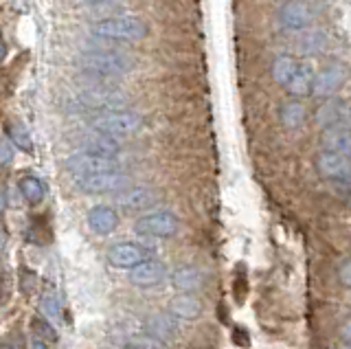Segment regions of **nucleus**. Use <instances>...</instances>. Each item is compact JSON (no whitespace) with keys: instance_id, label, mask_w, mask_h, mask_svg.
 Returning <instances> with one entry per match:
<instances>
[{"instance_id":"bb28decb","label":"nucleus","mask_w":351,"mask_h":349,"mask_svg":"<svg viewBox=\"0 0 351 349\" xmlns=\"http://www.w3.org/2000/svg\"><path fill=\"white\" fill-rule=\"evenodd\" d=\"M40 312L49 323H53V325L60 323V303H58V299L53 297V294H44V297H42Z\"/></svg>"},{"instance_id":"9d476101","label":"nucleus","mask_w":351,"mask_h":349,"mask_svg":"<svg viewBox=\"0 0 351 349\" xmlns=\"http://www.w3.org/2000/svg\"><path fill=\"white\" fill-rule=\"evenodd\" d=\"M167 279V268L158 259H145L130 268V281L138 288H154Z\"/></svg>"},{"instance_id":"5701e85b","label":"nucleus","mask_w":351,"mask_h":349,"mask_svg":"<svg viewBox=\"0 0 351 349\" xmlns=\"http://www.w3.org/2000/svg\"><path fill=\"white\" fill-rule=\"evenodd\" d=\"M281 123L283 128H288V130H299L305 125V119H307V110H305V106L301 101H288V104H283L281 106Z\"/></svg>"},{"instance_id":"20e7f679","label":"nucleus","mask_w":351,"mask_h":349,"mask_svg":"<svg viewBox=\"0 0 351 349\" xmlns=\"http://www.w3.org/2000/svg\"><path fill=\"white\" fill-rule=\"evenodd\" d=\"M93 130L99 134H108L112 139H123L141 132L143 128V117L136 112L128 110H114V112H104L93 119Z\"/></svg>"},{"instance_id":"412c9836","label":"nucleus","mask_w":351,"mask_h":349,"mask_svg":"<svg viewBox=\"0 0 351 349\" xmlns=\"http://www.w3.org/2000/svg\"><path fill=\"white\" fill-rule=\"evenodd\" d=\"M147 334H152L154 338H158L162 345L173 343V338H176V334H178V330H176V323L171 319V314L152 316V319L147 321Z\"/></svg>"},{"instance_id":"f3484780","label":"nucleus","mask_w":351,"mask_h":349,"mask_svg":"<svg viewBox=\"0 0 351 349\" xmlns=\"http://www.w3.org/2000/svg\"><path fill=\"white\" fill-rule=\"evenodd\" d=\"M321 145L325 152H336L351 158V125H334L323 130Z\"/></svg>"},{"instance_id":"dca6fc26","label":"nucleus","mask_w":351,"mask_h":349,"mask_svg":"<svg viewBox=\"0 0 351 349\" xmlns=\"http://www.w3.org/2000/svg\"><path fill=\"white\" fill-rule=\"evenodd\" d=\"M204 305L202 301L193 297L191 292H184V294H176V297L169 299L167 303V312L176 319H184V321H193V319H200L202 316Z\"/></svg>"},{"instance_id":"0eeeda50","label":"nucleus","mask_w":351,"mask_h":349,"mask_svg":"<svg viewBox=\"0 0 351 349\" xmlns=\"http://www.w3.org/2000/svg\"><path fill=\"white\" fill-rule=\"evenodd\" d=\"M134 233L143 237H156V239L173 237L178 233V217L169 211L147 213L134 222Z\"/></svg>"},{"instance_id":"c756f323","label":"nucleus","mask_w":351,"mask_h":349,"mask_svg":"<svg viewBox=\"0 0 351 349\" xmlns=\"http://www.w3.org/2000/svg\"><path fill=\"white\" fill-rule=\"evenodd\" d=\"M338 277H340V283H343L345 288L351 290V261H347V264H345L343 268H340Z\"/></svg>"},{"instance_id":"7ed1b4c3","label":"nucleus","mask_w":351,"mask_h":349,"mask_svg":"<svg viewBox=\"0 0 351 349\" xmlns=\"http://www.w3.org/2000/svg\"><path fill=\"white\" fill-rule=\"evenodd\" d=\"M75 106L77 108H86V110H95V112H114V110H125L130 106V97L114 88L112 84L106 82H93L88 88L80 91L75 97Z\"/></svg>"},{"instance_id":"7c9ffc66","label":"nucleus","mask_w":351,"mask_h":349,"mask_svg":"<svg viewBox=\"0 0 351 349\" xmlns=\"http://www.w3.org/2000/svg\"><path fill=\"white\" fill-rule=\"evenodd\" d=\"M340 338H343V343L347 347H351V319L343 323V327H340Z\"/></svg>"},{"instance_id":"9b49d317","label":"nucleus","mask_w":351,"mask_h":349,"mask_svg":"<svg viewBox=\"0 0 351 349\" xmlns=\"http://www.w3.org/2000/svg\"><path fill=\"white\" fill-rule=\"evenodd\" d=\"M149 255V250L141 244H132V242H123V244H114L108 250V264L112 268H134L141 261H145Z\"/></svg>"},{"instance_id":"4468645a","label":"nucleus","mask_w":351,"mask_h":349,"mask_svg":"<svg viewBox=\"0 0 351 349\" xmlns=\"http://www.w3.org/2000/svg\"><path fill=\"white\" fill-rule=\"evenodd\" d=\"M349 121H351L349 106L340 99H334V97H329V99L316 110V123L323 130L334 128V125H349Z\"/></svg>"},{"instance_id":"f704fd0d","label":"nucleus","mask_w":351,"mask_h":349,"mask_svg":"<svg viewBox=\"0 0 351 349\" xmlns=\"http://www.w3.org/2000/svg\"><path fill=\"white\" fill-rule=\"evenodd\" d=\"M343 184H347V187L351 189V169H349V173H347V176L343 178Z\"/></svg>"},{"instance_id":"1a4fd4ad","label":"nucleus","mask_w":351,"mask_h":349,"mask_svg":"<svg viewBox=\"0 0 351 349\" xmlns=\"http://www.w3.org/2000/svg\"><path fill=\"white\" fill-rule=\"evenodd\" d=\"M316 12L312 9V5H307L305 0H290L288 5L281 7L279 12V20L285 29L290 31H305L314 25Z\"/></svg>"},{"instance_id":"6ab92c4d","label":"nucleus","mask_w":351,"mask_h":349,"mask_svg":"<svg viewBox=\"0 0 351 349\" xmlns=\"http://www.w3.org/2000/svg\"><path fill=\"white\" fill-rule=\"evenodd\" d=\"M296 53L301 58H314V56H321V53L327 49V36L325 31L321 29H305L299 31V40L294 45Z\"/></svg>"},{"instance_id":"39448f33","label":"nucleus","mask_w":351,"mask_h":349,"mask_svg":"<svg viewBox=\"0 0 351 349\" xmlns=\"http://www.w3.org/2000/svg\"><path fill=\"white\" fill-rule=\"evenodd\" d=\"M75 184H77V189L84 191V193L101 195V193H114V191L128 189L130 176L121 169H112V171L90 173V176H77Z\"/></svg>"},{"instance_id":"393cba45","label":"nucleus","mask_w":351,"mask_h":349,"mask_svg":"<svg viewBox=\"0 0 351 349\" xmlns=\"http://www.w3.org/2000/svg\"><path fill=\"white\" fill-rule=\"evenodd\" d=\"M20 193L29 204H40L44 200V195H47V189H44V184H42L40 178L25 176L20 180Z\"/></svg>"},{"instance_id":"a211bd4d","label":"nucleus","mask_w":351,"mask_h":349,"mask_svg":"<svg viewBox=\"0 0 351 349\" xmlns=\"http://www.w3.org/2000/svg\"><path fill=\"white\" fill-rule=\"evenodd\" d=\"M314 75H316V71L312 69L310 62H299V64H296V71L292 75V80H290L288 86H285V88H288V95L294 97V99H303V97L312 95Z\"/></svg>"},{"instance_id":"72a5a7b5","label":"nucleus","mask_w":351,"mask_h":349,"mask_svg":"<svg viewBox=\"0 0 351 349\" xmlns=\"http://www.w3.org/2000/svg\"><path fill=\"white\" fill-rule=\"evenodd\" d=\"M5 56H7V47H5V42L0 40V60H3Z\"/></svg>"},{"instance_id":"f8f14e48","label":"nucleus","mask_w":351,"mask_h":349,"mask_svg":"<svg viewBox=\"0 0 351 349\" xmlns=\"http://www.w3.org/2000/svg\"><path fill=\"white\" fill-rule=\"evenodd\" d=\"M158 202V193L152 187H132V189H123L117 195V204L123 211H145L149 206H154Z\"/></svg>"},{"instance_id":"aec40b11","label":"nucleus","mask_w":351,"mask_h":349,"mask_svg":"<svg viewBox=\"0 0 351 349\" xmlns=\"http://www.w3.org/2000/svg\"><path fill=\"white\" fill-rule=\"evenodd\" d=\"M171 283L180 292H197L204 286V275L195 266H180L171 272Z\"/></svg>"},{"instance_id":"2f4dec72","label":"nucleus","mask_w":351,"mask_h":349,"mask_svg":"<svg viewBox=\"0 0 351 349\" xmlns=\"http://www.w3.org/2000/svg\"><path fill=\"white\" fill-rule=\"evenodd\" d=\"M77 3H82L86 7H106V5H114L119 0H77Z\"/></svg>"},{"instance_id":"cd10ccee","label":"nucleus","mask_w":351,"mask_h":349,"mask_svg":"<svg viewBox=\"0 0 351 349\" xmlns=\"http://www.w3.org/2000/svg\"><path fill=\"white\" fill-rule=\"evenodd\" d=\"M31 325H33V330H36V334L42 338V341H58V334H55V327H53V323H49L44 316H36V319L31 321Z\"/></svg>"},{"instance_id":"ddd939ff","label":"nucleus","mask_w":351,"mask_h":349,"mask_svg":"<svg viewBox=\"0 0 351 349\" xmlns=\"http://www.w3.org/2000/svg\"><path fill=\"white\" fill-rule=\"evenodd\" d=\"M316 169H318V173H321L323 178L343 182V178L351 169V158L343 156V154H336V152H325L323 149L321 154L316 156Z\"/></svg>"},{"instance_id":"2eb2a0df","label":"nucleus","mask_w":351,"mask_h":349,"mask_svg":"<svg viewBox=\"0 0 351 349\" xmlns=\"http://www.w3.org/2000/svg\"><path fill=\"white\" fill-rule=\"evenodd\" d=\"M86 222H88V228H90L93 233L110 235V233H114L117 226H119V213L108 204H97L88 211Z\"/></svg>"},{"instance_id":"e433bc0d","label":"nucleus","mask_w":351,"mask_h":349,"mask_svg":"<svg viewBox=\"0 0 351 349\" xmlns=\"http://www.w3.org/2000/svg\"><path fill=\"white\" fill-rule=\"evenodd\" d=\"M3 244H5V235H3V231H0V248H3Z\"/></svg>"},{"instance_id":"f03ea898","label":"nucleus","mask_w":351,"mask_h":349,"mask_svg":"<svg viewBox=\"0 0 351 349\" xmlns=\"http://www.w3.org/2000/svg\"><path fill=\"white\" fill-rule=\"evenodd\" d=\"M149 34L147 23H143L136 16H112L97 20L90 27L93 40H106L112 45H128V42H141Z\"/></svg>"},{"instance_id":"a878e982","label":"nucleus","mask_w":351,"mask_h":349,"mask_svg":"<svg viewBox=\"0 0 351 349\" xmlns=\"http://www.w3.org/2000/svg\"><path fill=\"white\" fill-rule=\"evenodd\" d=\"M9 136L14 141V145L22 152H33V141H31V134L29 130L22 125V123H11L9 125Z\"/></svg>"},{"instance_id":"4be33fe9","label":"nucleus","mask_w":351,"mask_h":349,"mask_svg":"<svg viewBox=\"0 0 351 349\" xmlns=\"http://www.w3.org/2000/svg\"><path fill=\"white\" fill-rule=\"evenodd\" d=\"M84 149L86 152H93V154H101V156H112L117 158V154L121 152V143L119 139H112L108 134H90L84 141Z\"/></svg>"},{"instance_id":"c9c22d12","label":"nucleus","mask_w":351,"mask_h":349,"mask_svg":"<svg viewBox=\"0 0 351 349\" xmlns=\"http://www.w3.org/2000/svg\"><path fill=\"white\" fill-rule=\"evenodd\" d=\"M3 209H5V195L0 191V213H3Z\"/></svg>"},{"instance_id":"c85d7f7f","label":"nucleus","mask_w":351,"mask_h":349,"mask_svg":"<svg viewBox=\"0 0 351 349\" xmlns=\"http://www.w3.org/2000/svg\"><path fill=\"white\" fill-rule=\"evenodd\" d=\"M14 145L9 143V141H5V139H0V165H9L11 160H14Z\"/></svg>"},{"instance_id":"6e6552de","label":"nucleus","mask_w":351,"mask_h":349,"mask_svg":"<svg viewBox=\"0 0 351 349\" xmlns=\"http://www.w3.org/2000/svg\"><path fill=\"white\" fill-rule=\"evenodd\" d=\"M345 82H347V69L340 62H334L314 75L312 95L321 97V99H329V97H336V93L345 86Z\"/></svg>"},{"instance_id":"423d86ee","label":"nucleus","mask_w":351,"mask_h":349,"mask_svg":"<svg viewBox=\"0 0 351 349\" xmlns=\"http://www.w3.org/2000/svg\"><path fill=\"white\" fill-rule=\"evenodd\" d=\"M119 169V160L112 156H101L93 154V152H75L66 158V171L73 176H90V173H101V171H112Z\"/></svg>"},{"instance_id":"4c0bfd02","label":"nucleus","mask_w":351,"mask_h":349,"mask_svg":"<svg viewBox=\"0 0 351 349\" xmlns=\"http://www.w3.org/2000/svg\"><path fill=\"white\" fill-rule=\"evenodd\" d=\"M338 349H351V347H347V345H343V347H338Z\"/></svg>"},{"instance_id":"473e14b6","label":"nucleus","mask_w":351,"mask_h":349,"mask_svg":"<svg viewBox=\"0 0 351 349\" xmlns=\"http://www.w3.org/2000/svg\"><path fill=\"white\" fill-rule=\"evenodd\" d=\"M29 349H49V343H47V341H42L40 336H36V338L31 341V347H29Z\"/></svg>"},{"instance_id":"b1692460","label":"nucleus","mask_w":351,"mask_h":349,"mask_svg":"<svg viewBox=\"0 0 351 349\" xmlns=\"http://www.w3.org/2000/svg\"><path fill=\"white\" fill-rule=\"evenodd\" d=\"M296 64H299V62H296L294 58H290V56H277L272 62V80L285 88V86L290 84L294 71H296Z\"/></svg>"},{"instance_id":"f257e3e1","label":"nucleus","mask_w":351,"mask_h":349,"mask_svg":"<svg viewBox=\"0 0 351 349\" xmlns=\"http://www.w3.org/2000/svg\"><path fill=\"white\" fill-rule=\"evenodd\" d=\"M77 69L86 77H93V82L112 84L119 77H125L136 69V58L125 51H119L112 47H95L80 53L77 58Z\"/></svg>"},{"instance_id":"58836bf2","label":"nucleus","mask_w":351,"mask_h":349,"mask_svg":"<svg viewBox=\"0 0 351 349\" xmlns=\"http://www.w3.org/2000/svg\"><path fill=\"white\" fill-rule=\"evenodd\" d=\"M0 349H9V347L7 345H0Z\"/></svg>"}]
</instances>
